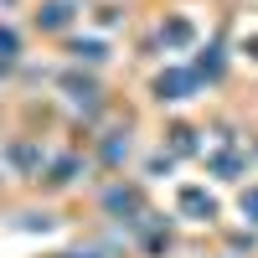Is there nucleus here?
I'll return each mask as SVG.
<instances>
[{
	"label": "nucleus",
	"mask_w": 258,
	"mask_h": 258,
	"mask_svg": "<svg viewBox=\"0 0 258 258\" xmlns=\"http://www.w3.org/2000/svg\"><path fill=\"white\" fill-rule=\"evenodd\" d=\"M243 212H253V217H258V191H248V197H243Z\"/></svg>",
	"instance_id": "f257e3e1"
}]
</instances>
